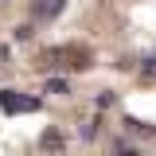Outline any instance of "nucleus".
<instances>
[{
	"instance_id": "1",
	"label": "nucleus",
	"mask_w": 156,
	"mask_h": 156,
	"mask_svg": "<svg viewBox=\"0 0 156 156\" xmlns=\"http://www.w3.org/2000/svg\"><path fill=\"white\" fill-rule=\"evenodd\" d=\"M43 105V98L35 94H23V90H0V109L8 117H20V113H35Z\"/></svg>"
},
{
	"instance_id": "2",
	"label": "nucleus",
	"mask_w": 156,
	"mask_h": 156,
	"mask_svg": "<svg viewBox=\"0 0 156 156\" xmlns=\"http://www.w3.org/2000/svg\"><path fill=\"white\" fill-rule=\"evenodd\" d=\"M62 8H66V0H31V20H35V23H47V20H55Z\"/></svg>"
},
{
	"instance_id": "3",
	"label": "nucleus",
	"mask_w": 156,
	"mask_h": 156,
	"mask_svg": "<svg viewBox=\"0 0 156 156\" xmlns=\"http://www.w3.org/2000/svg\"><path fill=\"white\" fill-rule=\"evenodd\" d=\"M125 129H129V133H140V136H156L152 125H144V121H136V117H125Z\"/></svg>"
},
{
	"instance_id": "4",
	"label": "nucleus",
	"mask_w": 156,
	"mask_h": 156,
	"mask_svg": "<svg viewBox=\"0 0 156 156\" xmlns=\"http://www.w3.org/2000/svg\"><path fill=\"white\" fill-rule=\"evenodd\" d=\"M136 70H140V74H148V78H156V55H144L140 62H136Z\"/></svg>"
},
{
	"instance_id": "5",
	"label": "nucleus",
	"mask_w": 156,
	"mask_h": 156,
	"mask_svg": "<svg viewBox=\"0 0 156 156\" xmlns=\"http://www.w3.org/2000/svg\"><path fill=\"white\" fill-rule=\"evenodd\" d=\"M113 156H140V152H136V144H125V140H117V144H113Z\"/></svg>"
},
{
	"instance_id": "6",
	"label": "nucleus",
	"mask_w": 156,
	"mask_h": 156,
	"mask_svg": "<svg viewBox=\"0 0 156 156\" xmlns=\"http://www.w3.org/2000/svg\"><path fill=\"white\" fill-rule=\"evenodd\" d=\"M66 90H70L66 78H51V82H47V94H66Z\"/></svg>"
},
{
	"instance_id": "7",
	"label": "nucleus",
	"mask_w": 156,
	"mask_h": 156,
	"mask_svg": "<svg viewBox=\"0 0 156 156\" xmlns=\"http://www.w3.org/2000/svg\"><path fill=\"white\" fill-rule=\"evenodd\" d=\"M94 125H98V121H86V125H82V140H94V133H98Z\"/></svg>"
},
{
	"instance_id": "8",
	"label": "nucleus",
	"mask_w": 156,
	"mask_h": 156,
	"mask_svg": "<svg viewBox=\"0 0 156 156\" xmlns=\"http://www.w3.org/2000/svg\"><path fill=\"white\" fill-rule=\"evenodd\" d=\"M43 148H58V133H55V129H51V133L43 136Z\"/></svg>"
}]
</instances>
